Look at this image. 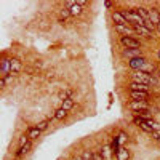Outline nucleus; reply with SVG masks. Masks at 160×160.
Masks as SVG:
<instances>
[{
  "mask_svg": "<svg viewBox=\"0 0 160 160\" xmlns=\"http://www.w3.org/2000/svg\"><path fill=\"white\" fill-rule=\"evenodd\" d=\"M144 28H146V29H149L151 32H154V31L157 29V24H154V22L149 19V21H144Z\"/></svg>",
  "mask_w": 160,
  "mask_h": 160,
  "instance_id": "23",
  "label": "nucleus"
},
{
  "mask_svg": "<svg viewBox=\"0 0 160 160\" xmlns=\"http://www.w3.org/2000/svg\"><path fill=\"white\" fill-rule=\"evenodd\" d=\"M31 148H32V142L29 141V142L26 144V146H22V148H19V151H18V157H21V155H24V154H28Z\"/></svg>",
  "mask_w": 160,
  "mask_h": 160,
  "instance_id": "20",
  "label": "nucleus"
},
{
  "mask_svg": "<svg viewBox=\"0 0 160 160\" xmlns=\"http://www.w3.org/2000/svg\"><path fill=\"white\" fill-rule=\"evenodd\" d=\"M40 133H42V131H40L37 127H32V128L28 130V136H29V139H37L40 136Z\"/></svg>",
  "mask_w": 160,
  "mask_h": 160,
  "instance_id": "14",
  "label": "nucleus"
},
{
  "mask_svg": "<svg viewBox=\"0 0 160 160\" xmlns=\"http://www.w3.org/2000/svg\"><path fill=\"white\" fill-rule=\"evenodd\" d=\"M72 96H74V91H72V90H62V91L59 93V99H61V101L71 99Z\"/></svg>",
  "mask_w": 160,
  "mask_h": 160,
  "instance_id": "16",
  "label": "nucleus"
},
{
  "mask_svg": "<svg viewBox=\"0 0 160 160\" xmlns=\"http://www.w3.org/2000/svg\"><path fill=\"white\" fill-rule=\"evenodd\" d=\"M48 120H43V122H40V123H37V128L40 130V131H43V130H47L48 128Z\"/></svg>",
  "mask_w": 160,
  "mask_h": 160,
  "instance_id": "26",
  "label": "nucleus"
},
{
  "mask_svg": "<svg viewBox=\"0 0 160 160\" xmlns=\"http://www.w3.org/2000/svg\"><path fill=\"white\" fill-rule=\"evenodd\" d=\"M130 109L136 111V112H142L149 109L148 101H130Z\"/></svg>",
  "mask_w": 160,
  "mask_h": 160,
  "instance_id": "4",
  "label": "nucleus"
},
{
  "mask_svg": "<svg viewBox=\"0 0 160 160\" xmlns=\"http://www.w3.org/2000/svg\"><path fill=\"white\" fill-rule=\"evenodd\" d=\"M155 71V68L151 64V62H148L146 61V64H144V68H142V72H146V74H149V72H154Z\"/></svg>",
  "mask_w": 160,
  "mask_h": 160,
  "instance_id": "24",
  "label": "nucleus"
},
{
  "mask_svg": "<svg viewBox=\"0 0 160 160\" xmlns=\"http://www.w3.org/2000/svg\"><path fill=\"white\" fill-rule=\"evenodd\" d=\"M93 160H104L101 155V151H93Z\"/></svg>",
  "mask_w": 160,
  "mask_h": 160,
  "instance_id": "27",
  "label": "nucleus"
},
{
  "mask_svg": "<svg viewBox=\"0 0 160 160\" xmlns=\"http://www.w3.org/2000/svg\"><path fill=\"white\" fill-rule=\"evenodd\" d=\"M130 90H131V91H148V93H149V85H142V83L131 82V83H130Z\"/></svg>",
  "mask_w": 160,
  "mask_h": 160,
  "instance_id": "11",
  "label": "nucleus"
},
{
  "mask_svg": "<svg viewBox=\"0 0 160 160\" xmlns=\"http://www.w3.org/2000/svg\"><path fill=\"white\" fill-rule=\"evenodd\" d=\"M133 29H135V32H136V34H141V35L148 37V38H151V37H152V32H151L149 29H146L144 26H133Z\"/></svg>",
  "mask_w": 160,
  "mask_h": 160,
  "instance_id": "12",
  "label": "nucleus"
},
{
  "mask_svg": "<svg viewBox=\"0 0 160 160\" xmlns=\"http://www.w3.org/2000/svg\"><path fill=\"white\" fill-rule=\"evenodd\" d=\"M47 77H48V78H53V77H55V71H48Z\"/></svg>",
  "mask_w": 160,
  "mask_h": 160,
  "instance_id": "30",
  "label": "nucleus"
},
{
  "mask_svg": "<svg viewBox=\"0 0 160 160\" xmlns=\"http://www.w3.org/2000/svg\"><path fill=\"white\" fill-rule=\"evenodd\" d=\"M149 96L148 91H130V98L131 101H146Z\"/></svg>",
  "mask_w": 160,
  "mask_h": 160,
  "instance_id": "6",
  "label": "nucleus"
},
{
  "mask_svg": "<svg viewBox=\"0 0 160 160\" xmlns=\"http://www.w3.org/2000/svg\"><path fill=\"white\" fill-rule=\"evenodd\" d=\"M133 82H136V83H142V85H151V74H146L142 71H136V72H133Z\"/></svg>",
  "mask_w": 160,
  "mask_h": 160,
  "instance_id": "2",
  "label": "nucleus"
},
{
  "mask_svg": "<svg viewBox=\"0 0 160 160\" xmlns=\"http://www.w3.org/2000/svg\"><path fill=\"white\" fill-rule=\"evenodd\" d=\"M77 3H78L80 7H85V5H87V2H85V0H77Z\"/></svg>",
  "mask_w": 160,
  "mask_h": 160,
  "instance_id": "31",
  "label": "nucleus"
},
{
  "mask_svg": "<svg viewBox=\"0 0 160 160\" xmlns=\"http://www.w3.org/2000/svg\"><path fill=\"white\" fill-rule=\"evenodd\" d=\"M151 135L154 136V139H157V141H160V133H158V131H152V133H151Z\"/></svg>",
  "mask_w": 160,
  "mask_h": 160,
  "instance_id": "29",
  "label": "nucleus"
},
{
  "mask_svg": "<svg viewBox=\"0 0 160 160\" xmlns=\"http://www.w3.org/2000/svg\"><path fill=\"white\" fill-rule=\"evenodd\" d=\"M61 108L64 109V111H71L72 108H74V99L71 98V99H66V101H62V106Z\"/></svg>",
  "mask_w": 160,
  "mask_h": 160,
  "instance_id": "21",
  "label": "nucleus"
},
{
  "mask_svg": "<svg viewBox=\"0 0 160 160\" xmlns=\"http://www.w3.org/2000/svg\"><path fill=\"white\" fill-rule=\"evenodd\" d=\"M10 62H11V74H15V75H16L18 72H21V69H22V62H21L19 58H11Z\"/></svg>",
  "mask_w": 160,
  "mask_h": 160,
  "instance_id": "8",
  "label": "nucleus"
},
{
  "mask_svg": "<svg viewBox=\"0 0 160 160\" xmlns=\"http://www.w3.org/2000/svg\"><path fill=\"white\" fill-rule=\"evenodd\" d=\"M144 64H146V59H144L142 56H141V58H131V61H130V68L136 69V71H142Z\"/></svg>",
  "mask_w": 160,
  "mask_h": 160,
  "instance_id": "7",
  "label": "nucleus"
},
{
  "mask_svg": "<svg viewBox=\"0 0 160 160\" xmlns=\"http://www.w3.org/2000/svg\"><path fill=\"white\" fill-rule=\"evenodd\" d=\"M82 158L83 160H93V151H83Z\"/></svg>",
  "mask_w": 160,
  "mask_h": 160,
  "instance_id": "25",
  "label": "nucleus"
},
{
  "mask_svg": "<svg viewBox=\"0 0 160 160\" xmlns=\"http://www.w3.org/2000/svg\"><path fill=\"white\" fill-rule=\"evenodd\" d=\"M66 5H68L66 8H69V11H71V16H80V15H82L83 8L80 7V5L75 2V0H71V2H68Z\"/></svg>",
  "mask_w": 160,
  "mask_h": 160,
  "instance_id": "3",
  "label": "nucleus"
},
{
  "mask_svg": "<svg viewBox=\"0 0 160 160\" xmlns=\"http://www.w3.org/2000/svg\"><path fill=\"white\" fill-rule=\"evenodd\" d=\"M104 5H106V8H111L114 3H112V2H104Z\"/></svg>",
  "mask_w": 160,
  "mask_h": 160,
  "instance_id": "32",
  "label": "nucleus"
},
{
  "mask_svg": "<svg viewBox=\"0 0 160 160\" xmlns=\"http://www.w3.org/2000/svg\"><path fill=\"white\" fill-rule=\"evenodd\" d=\"M68 117V111H64L62 108H59L56 112H55V118L56 120H62V118H66Z\"/></svg>",
  "mask_w": 160,
  "mask_h": 160,
  "instance_id": "19",
  "label": "nucleus"
},
{
  "mask_svg": "<svg viewBox=\"0 0 160 160\" xmlns=\"http://www.w3.org/2000/svg\"><path fill=\"white\" fill-rule=\"evenodd\" d=\"M13 78H15V74H8V75L5 77V82H7V83H11Z\"/></svg>",
  "mask_w": 160,
  "mask_h": 160,
  "instance_id": "28",
  "label": "nucleus"
},
{
  "mask_svg": "<svg viewBox=\"0 0 160 160\" xmlns=\"http://www.w3.org/2000/svg\"><path fill=\"white\" fill-rule=\"evenodd\" d=\"M72 160H83V158H82V155H80V157H74Z\"/></svg>",
  "mask_w": 160,
  "mask_h": 160,
  "instance_id": "33",
  "label": "nucleus"
},
{
  "mask_svg": "<svg viewBox=\"0 0 160 160\" xmlns=\"http://www.w3.org/2000/svg\"><path fill=\"white\" fill-rule=\"evenodd\" d=\"M112 19H114L115 26H127V24H128V21L125 19V16H123L122 11H114V13H112Z\"/></svg>",
  "mask_w": 160,
  "mask_h": 160,
  "instance_id": "5",
  "label": "nucleus"
},
{
  "mask_svg": "<svg viewBox=\"0 0 160 160\" xmlns=\"http://www.w3.org/2000/svg\"><path fill=\"white\" fill-rule=\"evenodd\" d=\"M157 29H158V32H160V24H157Z\"/></svg>",
  "mask_w": 160,
  "mask_h": 160,
  "instance_id": "34",
  "label": "nucleus"
},
{
  "mask_svg": "<svg viewBox=\"0 0 160 160\" xmlns=\"http://www.w3.org/2000/svg\"><path fill=\"white\" fill-rule=\"evenodd\" d=\"M120 43H122L127 50H141V42L136 40L135 37H120Z\"/></svg>",
  "mask_w": 160,
  "mask_h": 160,
  "instance_id": "1",
  "label": "nucleus"
},
{
  "mask_svg": "<svg viewBox=\"0 0 160 160\" xmlns=\"http://www.w3.org/2000/svg\"><path fill=\"white\" fill-rule=\"evenodd\" d=\"M136 10H138V13L141 15V18H142L144 21H149V10H148V8H144V7H138Z\"/></svg>",
  "mask_w": 160,
  "mask_h": 160,
  "instance_id": "17",
  "label": "nucleus"
},
{
  "mask_svg": "<svg viewBox=\"0 0 160 160\" xmlns=\"http://www.w3.org/2000/svg\"><path fill=\"white\" fill-rule=\"evenodd\" d=\"M149 19L154 24H160V11L157 8H149Z\"/></svg>",
  "mask_w": 160,
  "mask_h": 160,
  "instance_id": "10",
  "label": "nucleus"
},
{
  "mask_svg": "<svg viewBox=\"0 0 160 160\" xmlns=\"http://www.w3.org/2000/svg\"><path fill=\"white\" fill-rule=\"evenodd\" d=\"M125 56H135V58H141V50H125L123 51Z\"/></svg>",
  "mask_w": 160,
  "mask_h": 160,
  "instance_id": "18",
  "label": "nucleus"
},
{
  "mask_svg": "<svg viewBox=\"0 0 160 160\" xmlns=\"http://www.w3.org/2000/svg\"><path fill=\"white\" fill-rule=\"evenodd\" d=\"M115 31H117L118 34H123V37H127V34H136L135 29L130 28L128 24H127V26H115Z\"/></svg>",
  "mask_w": 160,
  "mask_h": 160,
  "instance_id": "9",
  "label": "nucleus"
},
{
  "mask_svg": "<svg viewBox=\"0 0 160 160\" xmlns=\"http://www.w3.org/2000/svg\"><path fill=\"white\" fill-rule=\"evenodd\" d=\"M117 158L118 160H130V152L127 151V149H118L117 151Z\"/></svg>",
  "mask_w": 160,
  "mask_h": 160,
  "instance_id": "15",
  "label": "nucleus"
},
{
  "mask_svg": "<svg viewBox=\"0 0 160 160\" xmlns=\"http://www.w3.org/2000/svg\"><path fill=\"white\" fill-rule=\"evenodd\" d=\"M69 16H71L69 8H62V10H59V18H61V22H62L66 18H69Z\"/></svg>",
  "mask_w": 160,
  "mask_h": 160,
  "instance_id": "22",
  "label": "nucleus"
},
{
  "mask_svg": "<svg viewBox=\"0 0 160 160\" xmlns=\"http://www.w3.org/2000/svg\"><path fill=\"white\" fill-rule=\"evenodd\" d=\"M101 155L104 160H112V148L111 146H104L101 149Z\"/></svg>",
  "mask_w": 160,
  "mask_h": 160,
  "instance_id": "13",
  "label": "nucleus"
}]
</instances>
